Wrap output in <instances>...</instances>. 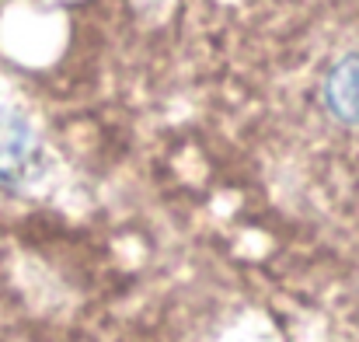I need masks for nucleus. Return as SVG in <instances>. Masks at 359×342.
<instances>
[{"label":"nucleus","mask_w":359,"mask_h":342,"mask_svg":"<svg viewBox=\"0 0 359 342\" xmlns=\"http://www.w3.org/2000/svg\"><path fill=\"white\" fill-rule=\"evenodd\" d=\"M325 342H359V287L349 290L332 308V318H328V329H325Z\"/></svg>","instance_id":"2"},{"label":"nucleus","mask_w":359,"mask_h":342,"mask_svg":"<svg viewBox=\"0 0 359 342\" xmlns=\"http://www.w3.org/2000/svg\"><path fill=\"white\" fill-rule=\"evenodd\" d=\"M224 102L286 178L359 206V0H238Z\"/></svg>","instance_id":"1"}]
</instances>
